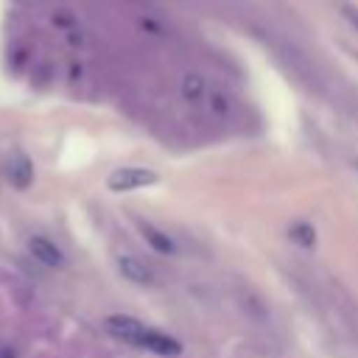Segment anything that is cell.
I'll return each instance as SVG.
<instances>
[{"label": "cell", "mask_w": 358, "mask_h": 358, "mask_svg": "<svg viewBox=\"0 0 358 358\" xmlns=\"http://www.w3.org/2000/svg\"><path fill=\"white\" fill-rule=\"evenodd\" d=\"M204 92H207V81H204V76H199V73H187V76L182 78V95H185L187 101H201Z\"/></svg>", "instance_id": "obj_5"}, {"label": "cell", "mask_w": 358, "mask_h": 358, "mask_svg": "<svg viewBox=\"0 0 358 358\" xmlns=\"http://www.w3.org/2000/svg\"><path fill=\"white\" fill-rule=\"evenodd\" d=\"M143 235H145V241L159 252V255H173L176 252V246H173V241L165 235V232H159V229H154V227H148V224H143Z\"/></svg>", "instance_id": "obj_6"}, {"label": "cell", "mask_w": 358, "mask_h": 358, "mask_svg": "<svg viewBox=\"0 0 358 358\" xmlns=\"http://www.w3.org/2000/svg\"><path fill=\"white\" fill-rule=\"evenodd\" d=\"M341 14H344V20L358 31V8H355V6H350V3H344V6H341Z\"/></svg>", "instance_id": "obj_9"}, {"label": "cell", "mask_w": 358, "mask_h": 358, "mask_svg": "<svg viewBox=\"0 0 358 358\" xmlns=\"http://www.w3.org/2000/svg\"><path fill=\"white\" fill-rule=\"evenodd\" d=\"M291 235H294L296 241H302V243H313V238H310V235H313V229H310V227H305V224H296V227L291 229Z\"/></svg>", "instance_id": "obj_8"}, {"label": "cell", "mask_w": 358, "mask_h": 358, "mask_svg": "<svg viewBox=\"0 0 358 358\" xmlns=\"http://www.w3.org/2000/svg\"><path fill=\"white\" fill-rule=\"evenodd\" d=\"M117 268H120V274L126 280H131L137 285H151L154 282V271L140 257H134V255H120L117 257Z\"/></svg>", "instance_id": "obj_3"}, {"label": "cell", "mask_w": 358, "mask_h": 358, "mask_svg": "<svg viewBox=\"0 0 358 358\" xmlns=\"http://www.w3.org/2000/svg\"><path fill=\"white\" fill-rule=\"evenodd\" d=\"M109 190L115 193H129V190H140V187H148V185H157V173L148 171V168H117L109 173L106 179Z\"/></svg>", "instance_id": "obj_2"}, {"label": "cell", "mask_w": 358, "mask_h": 358, "mask_svg": "<svg viewBox=\"0 0 358 358\" xmlns=\"http://www.w3.org/2000/svg\"><path fill=\"white\" fill-rule=\"evenodd\" d=\"M28 249H31V255H34L39 263H45V266H62V263H64V257H62L59 246H56V243H50L48 238H42V235L31 238V241H28Z\"/></svg>", "instance_id": "obj_4"}, {"label": "cell", "mask_w": 358, "mask_h": 358, "mask_svg": "<svg viewBox=\"0 0 358 358\" xmlns=\"http://www.w3.org/2000/svg\"><path fill=\"white\" fill-rule=\"evenodd\" d=\"M106 330L115 338H120V341H126L131 347H143V350L157 352V355H168L171 358V355H179L182 352V344L176 338H171V336H165V333L143 324L134 316H109L106 319Z\"/></svg>", "instance_id": "obj_1"}, {"label": "cell", "mask_w": 358, "mask_h": 358, "mask_svg": "<svg viewBox=\"0 0 358 358\" xmlns=\"http://www.w3.org/2000/svg\"><path fill=\"white\" fill-rule=\"evenodd\" d=\"M8 176H11V182H14L17 187H28V185H31V176H34L31 162H28L25 157H17L14 165L8 168Z\"/></svg>", "instance_id": "obj_7"}]
</instances>
